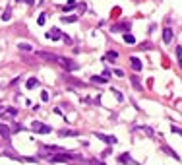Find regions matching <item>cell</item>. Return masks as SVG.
<instances>
[{
    "label": "cell",
    "mask_w": 182,
    "mask_h": 165,
    "mask_svg": "<svg viewBox=\"0 0 182 165\" xmlns=\"http://www.w3.org/2000/svg\"><path fill=\"white\" fill-rule=\"evenodd\" d=\"M79 156L76 153H66V151H60V153H51L49 156V161L51 163H66V161H72V159H78Z\"/></svg>",
    "instance_id": "6da1fadb"
},
{
    "label": "cell",
    "mask_w": 182,
    "mask_h": 165,
    "mask_svg": "<svg viewBox=\"0 0 182 165\" xmlns=\"http://www.w3.org/2000/svg\"><path fill=\"white\" fill-rule=\"evenodd\" d=\"M54 62H58L62 68L66 70V72H76L79 66H78V62L76 60H72V58H66V57H56V60Z\"/></svg>",
    "instance_id": "7a4b0ae2"
},
{
    "label": "cell",
    "mask_w": 182,
    "mask_h": 165,
    "mask_svg": "<svg viewBox=\"0 0 182 165\" xmlns=\"http://www.w3.org/2000/svg\"><path fill=\"white\" fill-rule=\"evenodd\" d=\"M31 130L35 132V134H49V132L52 130L49 124H43V123H39V120H33L31 123Z\"/></svg>",
    "instance_id": "3957f363"
},
{
    "label": "cell",
    "mask_w": 182,
    "mask_h": 165,
    "mask_svg": "<svg viewBox=\"0 0 182 165\" xmlns=\"http://www.w3.org/2000/svg\"><path fill=\"white\" fill-rule=\"evenodd\" d=\"M93 136L97 140H101V142H105V144H116L115 136H107V134H103V132H93Z\"/></svg>",
    "instance_id": "277c9868"
},
{
    "label": "cell",
    "mask_w": 182,
    "mask_h": 165,
    "mask_svg": "<svg viewBox=\"0 0 182 165\" xmlns=\"http://www.w3.org/2000/svg\"><path fill=\"white\" fill-rule=\"evenodd\" d=\"M47 39H51V41H58L60 37H62V33H60V29L58 27H52L51 31H47V35H45Z\"/></svg>",
    "instance_id": "5b68a950"
},
{
    "label": "cell",
    "mask_w": 182,
    "mask_h": 165,
    "mask_svg": "<svg viewBox=\"0 0 182 165\" xmlns=\"http://www.w3.org/2000/svg\"><path fill=\"white\" fill-rule=\"evenodd\" d=\"M130 27H132L130 21H122V24H115L110 29H112V31H130Z\"/></svg>",
    "instance_id": "8992f818"
},
{
    "label": "cell",
    "mask_w": 182,
    "mask_h": 165,
    "mask_svg": "<svg viewBox=\"0 0 182 165\" xmlns=\"http://www.w3.org/2000/svg\"><path fill=\"white\" fill-rule=\"evenodd\" d=\"M130 64H132V68L136 72H142V68H143V64H142V60L138 57H130Z\"/></svg>",
    "instance_id": "52a82bcc"
},
{
    "label": "cell",
    "mask_w": 182,
    "mask_h": 165,
    "mask_svg": "<svg viewBox=\"0 0 182 165\" xmlns=\"http://www.w3.org/2000/svg\"><path fill=\"white\" fill-rule=\"evenodd\" d=\"M41 151H45V153H47V151H51V153H60L62 150H60L58 146H49V144H43V146H41Z\"/></svg>",
    "instance_id": "ba28073f"
},
{
    "label": "cell",
    "mask_w": 182,
    "mask_h": 165,
    "mask_svg": "<svg viewBox=\"0 0 182 165\" xmlns=\"http://www.w3.org/2000/svg\"><path fill=\"white\" fill-rule=\"evenodd\" d=\"M163 41L167 43V45L173 41V29H170V27H165V29H163Z\"/></svg>",
    "instance_id": "9c48e42d"
},
{
    "label": "cell",
    "mask_w": 182,
    "mask_h": 165,
    "mask_svg": "<svg viewBox=\"0 0 182 165\" xmlns=\"http://www.w3.org/2000/svg\"><path fill=\"white\" fill-rule=\"evenodd\" d=\"M4 113H6V117H16L18 115V111L14 107H2L0 109V115H4Z\"/></svg>",
    "instance_id": "30bf717a"
},
{
    "label": "cell",
    "mask_w": 182,
    "mask_h": 165,
    "mask_svg": "<svg viewBox=\"0 0 182 165\" xmlns=\"http://www.w3.org/2000/svg\"><path fill=\"white\" fill-rule=\"evenodd\" d=\"M122 39H124V43H126V45H134V43H136V37L132 35L130 31H126V33H124V35H122Z\"/></svg>",
    "instance_id": "8fae6325"
},
{
    "label": "cell",
    "mask_w": 182,
    "mask_h": 165,
    "mask_svg": "<svg viewBox=\"0 0 182 165\" xmlns=\"http://www.w3.org/2000/svg\"><path fill=\"white\" fill-rule=\"evenodd\" d=\"M78 6V2H76V0H68V2L62 6V10H64V12H72V10Z\"/></svg>",
    "instance_id": "7c38bea8"
},
{
    "label": "cell",
    "mask_w": 182,
    "mask_h": 165,
    "mask_svg": "<svg viewBox=\"0 0 182 165\" xmlns=\"http://www.w3.org/2000/svg\"><path fill=\"white\" fill-rule=\"evenodd\" d=\"M41 58H45V60H56V54H52V52H45V51H41V52H37Z\"/></svg>",
    "instance_id": "4fadbf2b"
},
{
    "label": "cell",
    "mask_w": 182,
    "mask_h": 165,
    "mask_svg": "<svg viewBox=\"0 0 182 165\" xmlns=\"http://www.w3.org/2000/svg\"><path fill=\"white\" fill-rule=\"evenodd\" d=\"M118 161H120V163H134V159H132L130 153H122V156L118 157Z\"/></svg>",
    "instance_id": "5bb4252c"
},
{
    "label": "cell",
    "mask_w": 182,
    "mask_h": 165,
    "mask_svg": "<svg viewBox=\"0 0 182 165\" xmlns=\"http://www.w3.org/2000/svg\"><path fill=\"white\" fill-rule=\"evenodd\" d=\"M91 82L93 84H107L109 80L105 78V76H91Z\"/></svg>",
    "instance_id": "9a60e30c"
},
{
    "label": "cell",
    "mask_w": 182,
    "mask_h": 165,
    "mask_svg": "<svg viewBox=\"0 0 182 165\" xmlns=\"http://www.w3.org/2000/svg\"><path fill=\"white\" fill-rule=\"evenodd\" d=\"M58 136H79V132L78 130H60Z\"/></svg>",
    "instance_id": "2e32d148"
},
{
    "label": "cell",
    "mask_w": 182,
    "mask_h": 165,
    "mask_svg": "<svg viewBox=\"0 0 182 165\" xmlns=\"http://www.w3.org/2000/svg\"><path fill=\"white\" fill-rule=\"evenodd\" d=\"M163 151H167V153H169V156H173V157H174L176 161H180V156H178V153H176L174 150H170L169 146H163Z\"/></svg>",
    "instance_id": "e0dca14e"
},
{
    "label": "cell",
    "mask_w": 182,
    "mask_h": 165,
    "mask_svg": "<svg viewBox=\"0 0 182 165\" xmlns=\"http://www.w3.org/2000/svg\"><path fill=\"white\" fill-rule=\"evenodd\" d=\"M0 136L4 140H10V128L8 126H0Z\"/></svg>",
    "instance_id": "ac0fdd59"
},
{
    "label": "cell",
    "mask_w": 182,
    "mask_h": 165,
    "mask_svg": "<svg viewBox=\"0 0 182 165\" xmlns=\"http://www.w3.org/2000/svg\"><path fill=\"white\" fill-rule=\"evenodd\" d=\"M25 85H27V90H33V87H37V85H39V80H37V78H29Z\"/></svg>",
    "instance_id": "d6986e66"
},
{
    "label": "cell",
    "mask_w": 182,
    "mask_h": 165,
    "mask_svg": "<svg viewBox=\"0 0 182 165\" xmlns=\"http://www.w3.org/2000/svg\"><path fill=\"white\" fill-rule=\"evenodd\" d=\"M10 18H12V6H8V8L4 10V14H2V21H8Z\"/></svg>",
    "instance_id": "ffe728a7"
},
{
    "label": "cell",
    "mask_w": 182,
    "mask_h": 165,
    "mask_svg": "<svg viewBox=\"0 0 182 165\" xmlns=\"http://www.w3.org/2000/svg\"><path fill=\"white\" fill-rule=\"evenodd\" d=\"M18 49H19V51H27V52L33 51V47L29 45V43H18Z\"/></svg>",
    "instance_id": "44dd1931"
},
{
    "label": "cell",
    "mask_w": 182,
    "mask_h": 165,
    "mask_svg": "<svg viewBox=\"0 0 182 165\" xmlns=\"http://www.w3.org/2000/svg\"><path fill=\"white\" fill-rule=\"evenodd\" d=\"M105 58H107V60H116V58H118V52H116V51H110V52L105 54Z\"/></svg>",
    "instance_id": "7402d4cb"
},
{
    "label": "cell",
    "mask_w": 182,
    "mask_h": 165,
    "mask_svg": "<svg viewBox=\"0 0 182 165\" xmlns=\"http://www.w3.org/2000/svg\"><path fill=\"white\" fill-rule=\"evenodd\" d=\"M82 165H101V161H95V159H79Z\"/></svg>",
    "instance_id": "603a6c76"
},
{
    "label": "cell",
    "mask_w": 182,
    "mask_h": 165,
    "mask_svg": "<svg viewBox=\"0 0 182 165\" xmlns=\"http://www.w3.org/2000/svg\"><path fill=\"white\" fill-rule=\"evenodd\" d=\"M62 21L64 24H74V21H78V16H64Z\"/></svg>",
    "instance_id": "cb8c5ba5"
},
{
    "label": "cell",
    "mask_w": 182,
    "mask_h": 165,
    "mask_svg": "<svg viewBox=\"0 0 182 165\" xmlns=\"http://www.w3.org/2000/svg\"><path fill=\"white\" fill-rule=\"evenodd\" d=\"M176 58H178V66L182 68V47L180 45L176 47Z\"/></svg>",
    "instance_id": "d4e9b609"
},
{
    "label": "cell",
    "mask_w": 182,
    "mask_h": 165,
    "mask_svg": "<svg viewBox=\"0 0 182 165\" xmlns=\"http://www.w3.org/2000/svg\"><path fill=\"white\" fill-rule=\"evenodd\" d=\"M45 21H47V14H41L39 19H37V24H39V25H45Z\"/></svg>",
    "instance_id": "484cf974"
},
{
    "label": "cell",
    "mask_w": 182,
    "mask_h": 165,
    "mask_svg": "<svg viewBox=\"0 0 182 165\" xmlns=\"http://www.w3.org/2000/svg\"><path fill=\"white\" fill-rule=\"evenodd\" d=\"M140 130H143V132H145V134H147V136H153V130H151L149 126H142Z\"/></svg>",
    "instance_id": "4316f807"
},
{
    "label": "cell",
    "mask_w": 182,
    "mask_h": 165,
    "mask_svg": "<svg viewBox=\"0 0 182 165\" xmlns=\"http://www.w3.org/2000/svg\"><path fill=\"white\" fill-rule=\"evenodd\" d=\"M170 130H173V132H174V134H178V136H182V128H180V126H174V124H173V128H170Z\"/></svg>",
    "instance_id": "83f0119b"
},
{
    "label": "cell",
    "mask_w": 182,
    "mask_h": 165,
    "mask_svg": "<svg viewBox=\"0 0 182 165\" xmlns=\"http://www.w3.org/2000/svg\"><path fill=\"white\" fill-rule=\"evenodd\" d=\"M112 93L116 95V99H118V101H124V97H122V93H120L118 90H112Z\"/></svg>",
    "instance_id": "f1b7e54d"
},
{
    "label": "cell",
    "mask_w": 182,
    "mask_h": 165,
    "mask_svg": "<svg viewBox=\"0 0 182 165\" xmlns=\"http://www.w3.org/2000/svg\"><path fill=\"white\" fill-rule=\"evenodd\" d=\"M16 2H19V4L24 2V4H29L31 6V4H35V0H16Z\"/></svg>",
    "instance_id": "f546056e"
},
{
    "label": "cell",
    "mask_w": 182,
    "mask_h": 165,
    "mask_svg": "<svg viewBox=\"0 0 182 165\" xmlns=\"http://www.w3.org/2000/svg\"><path fill=\"white\" fill-rule=\"evenodd\" d=\"M41 99H43V101H49V93L43 91V93H41Z\"/></svg>",
    "instance_id": "4dcf8cb0"
},
{
    "label": "cell",
    "mask_w": 182,
    "mask_h": 165,
    "mask_svg": "<svg viewBox=\"0 0 182 165\" xmlns=\"http://www.w3.org/2000/svg\"><path fill=\"white\" fill-rule=\"evenodd\" d=\"M62 37H64V41L68 43V45H72V39H70V35H62Z\"/></svg>",
    "instance_id": "1f68e13d"
},
{
    "label": "cell",
    "mask_w": 182,
    "mask_h": 165,
    "mask_svg": "<svg viewBox=\"0 0 182 165\" xmlns=\"http://www.w3.org/2000/svg\"><path fill=\"white\" fill-rule=\"evenodd\" d=\"M103 76H105V78H107V80H109V76H110V70H109V68H107V70H105V72H103Z\"/></svg>",
    "instance_id": "d6a6232c"
},
{
    "label": "cell",
    "mask_w": 182,
    "mask_h": 165,
    "mask_svg": "<svg viewBox=\"0 0 182 165\" xmlns=\"http://www.w3.org/2000/svg\"><path fill=\"white\" fill-rule=\"evenodd\" d=\"M41 2H45V0H41Z\"/></svg>",
    "instance_id": "836d02e7"
}]
</instances>
